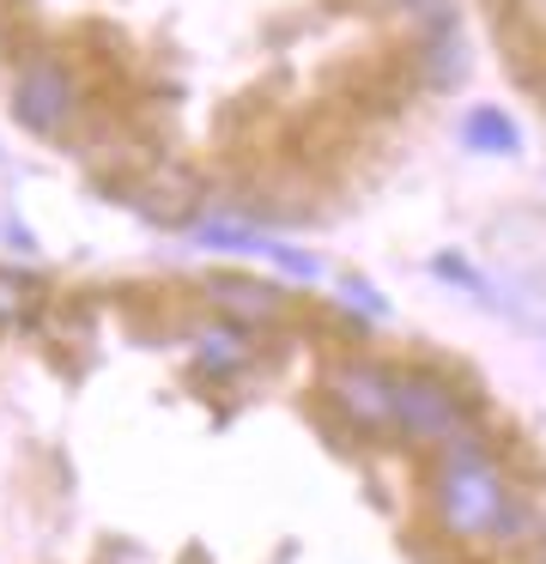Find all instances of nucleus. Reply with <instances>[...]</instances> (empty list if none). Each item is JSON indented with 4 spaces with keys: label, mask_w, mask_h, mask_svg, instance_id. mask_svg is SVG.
<instances>
[{
    "label": "nucleus",
    "mask_w": 546,
    "mask_h": 564,
    "mask_svg": "<svg viewBox=\"0 0 546 564\" xmlns=\"http://www.w3.org/2000/svg\"><path fill=\"white\" fill-rule=\"evenodd\" d=\"M206 297L231 322H279L286 316V292L267 280H249V273H206Z\"/></svg>",
    "instance_id": "4"
},
{
    "label": "nucleus",
    "mask_w": 546,
    "mask_h": 564,
    "mask_svg": "<svg viewBox=\"0 0 546 564\" xmlns=\"http://www.w3.org/2000/svg\"><path fill=\"white\" fill-rule=\"evenodd\" d=\"M346 297H358V304H364V310H371V316H383V310H388V304H383V297H376V292H371V285H358V280H352V285H346Z\"/></svg>",
    "instance_id": "10"
},
{
    "label": "nucleus",
    "mask_w": 546,
    "mask_h": 564,
    "mask_svg": "<svg viewBox=\"0 0 546 564\" xmlns=\"http://www.w3.org/2000/svg\"><path fill=\"white\" fill-rule=\"evenodd\" d=\"M388 425H400L419 443H443L461 431V394L443 377H431V370L388 377Z\"/></svg>",
    "instance_id": "3"
},
{
    "label": "nucleus",
    "mask_w": 546,
    "mask_h": 564,
    "mask_svg": "<svg viewBox=\"0 0 546 564\" xmlns=\"http://www.w3.org/2000/svg\"><path fill=\"white\" fill-rule=\"evenodd\" d=\"M36 310V280H24L19 268H0V328H19Z\"/></svg>",
    "instance_id": "8"
},
{
    "label": "nucleus",
    "mask_w": 546,
    "mask_h": 564,
    "mask_svg": "<svg viewBox=\"0 0 546 564\" xmlns=\"http://www.w3.org/2000/svg\"><path fill=\"white\" fill-rule=\"evenodd\" d=\"M431 498H437V528H443L449 540H473V546H480V540L528 534V503H522L516 486L485 462L480 437H468V431L443 437V474H437Z\"/></svg>",
    "instance_id": "1"
},
{
    "label": "nucleus",
    "mask_w": 546,
    "mask_h": 564,
    "mask_svg": "<svg viewBox=\"0 0 546 564\" xmlns=\"http://www.w3.org/2000/svg\"><path fill=\"white\" fill-rule=\"evenodd\" d=\"M461 140H468L473 152H516L522 147L516 122H510L504 110H473L468 122H461Z\"/></svg>",
    "instance_id": "7"
},
{
    "label": "nucleus",
    "mask_w": 546,
    "mask_h": 564,
    "mask_svg": "<svg viewBox=\"0 0 546 564\" xmlns=\"http://www.w3.org/2000/svg\"><path fill=\"white\" fill-rule=\"evenodd\" d=\"M79 104H85V86L67 62H55L49 50H31L19 62V74H12V116H19L31 134H61V128H73Z\"/></svg>",
    "instance_id": "2"
},
{
    "label": "nucleus",
    "mask_w": 546,
    "mask_h": 564,
    "mask_svg": "<svg viewBox=\"0 0 546 564\" xmlns=\"http://www.w3.org/2000/svg\"><path fill=\"white\" fill-rule=\"evenodd\" d=\"M328 394H334V406L352 425H388V370L352 358V365H340L328 377Z\"/></svg>",
    "instance_id": "5"
},
{
    "label": "nucleus",
    "mask_w": 546,
    "mask_h": 564,
    "mask_svg": "<svg viewBox=\"0 0 546 564\" xmlns=\"http://www.w3.org/2000/svg\"><path fill=\"white\" fill-rule=\"evenodd\" d=\"M376 7H388V13H425V19H437L443 25V0H376Z\"/></svg>",
    "instance_id": "9"
},
{
    "label": "nucleus",
    "mask_w": 546,
    "mask_h": 564,
    "mask_svg": "<svg viewBox=\"0 0 546 564\" xmlns=\"http://www.w3.org/2000/svg\"><path fill=\"white\" fill-rule=\"evenodd\" d=\"M194 358H201L213 377H231V370L249 365V334H243V322H213V328H194Z\"/></svg>",
    "instance_id": "6"
}]
</instances>
